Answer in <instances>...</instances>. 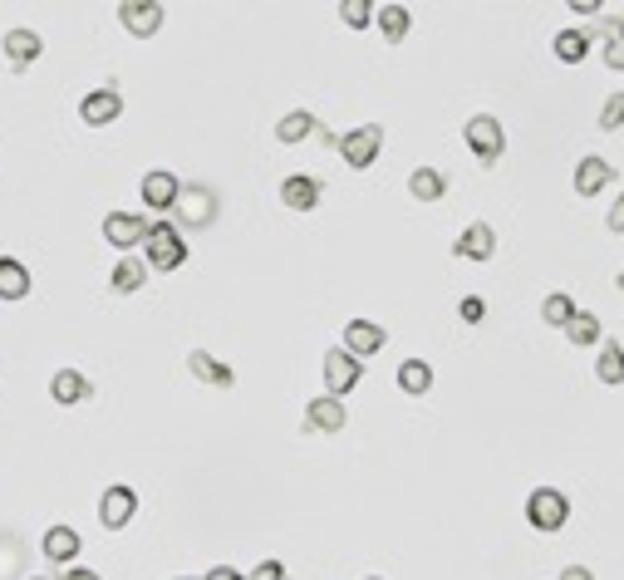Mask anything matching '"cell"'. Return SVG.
Segmentation results:
<instances>
[{"label": "cell", "mask_w": 624, "mask_h": 580, "mask_svg": "<svg viewBox=\"0 0 624 580\" xmlns=\"http://www.w3.org/2000/svg\"><path fill=\"white\" fill-rule=\"evenodd\" d=\"M202 580H246V576H236V566H212Z\"/></svg>", "instance_id": "74e56055"}, {"label": "cell", "mask_w": 624, "mask_h": 580, "mask_svg": "<svg viewBox=\"0 0 624 580\" xmlns=\"http://www.w3.org/2000/svg\"><path fill=\"white\" fill-rule=\"evenodd\" d=\"M143 266L148 271H177V266H187V241H182V232L172 227V222H148V236H143Z\"/></svg>", "instance_id": "6da1fadb"}, {"label": "cell", "mask_w": 624, "mask_h": 580, "mask_svg": "<svg viewBox=\"0 0 624 580\" xmlns=\"http://www.w3.org/2000/svg\"><path fill=\"white\" fill-rule=\"evenodd\" d=\"M315 128H320V118L310 114V109H295V114H285L276 123V143H305Z\"/></svg>", "instance_id": "484cf974"}, {"label": "cell", "mask_w": 624, "mask_h": 580, "mask_svg": "<svg viewBox=\"0 0 624 580\" xmlns=\"http://www.w3.org/2000/svg\"><path fill=\"white\" fill-rule=\"evenodd\" d=\"M359 379H364V364H359L349 349H330V354H325V389H330V399L354 394Z\"/></svg>", "instance_id": "8992f818"}, {"label": "cell", "mask_w": 624, "mask_h": 580, "mask_svg": "<svg viewBox=\"0 0 624 580\" xmlns=\"http://www.w3.org/2000/svg\"><path fill=\"white\" fill-rule=\"evenodd\" d=\"M143 281H148V266H143L138 256H118L109 286H114L118 295H133V290H143Z\"/></svg>", "instance_id": "cb8c5ba5"}, {"label": "cell", "mask_w": 624, "mask_h": 580, "mask_svg": "<svg viewBox=\"0 0 624 580\" xmlns=\"http://www.w3.org/2000/svg\"><path fill=\"white\" fill-rule=\"evenodd\" d=\"M551 55L561 59V64H580V59L590 55V35H585V30H561V35L551 40Z\"/></svg>", "instance_id": "f546056e"}, {"label": "cell", "mask_w": 624, "mask_h": 580, "mask_svg": "<svg viewBox=\"0 0 624 580\" xmlns=\"http://www.w3.org/2000/svg\"><path fill=\"white\" fill-rule=\"evenodd\" d=\"M398 389L413 394V399H423V394L433 389V364H428V359H403V364H398Z\"/></svg>", "instance_id": "7402d4cb"}, {"label": "cell", "mask_w": 624, "mask_h": 580, "mask_svg": "<svg viewBox=\"0 0 624 580\" xmlns=\"http://www.w3.org/2000/svg\"><path fill=\"white\" fill-rule=\"evenodd\" d=\"M453 256H462V261H492V256H497V232H492L487 222L462 227L453 241Z\"/></svg>", "instance_id": "2e32d148"}, {"label": "cell", "mask_w": 624, "mask_h": 580, "mask_svg": "<svg viewBox=\"0 0 624 580\" xmlns=\"http://www.w3.org/2000/svg\"><path fill=\"white\" fill-rule=\"evenodd\" d=\"M187 369H192V379H202V384H212V389H231V384H236V369L222 364L217 354H207V349H192V354H187Z\"/></svg>", "instance_id": "ffe728a7"}, {"label": "cell", "mask_w": 624, "mask_h": 580, "mask_svg": "<svg viewBox=\"0 0 624 580\" xmlns=\"http://www.w3.org/2000/svg\"><path fill=\"white\" fill-rule=\"evenodd\" d=\"M118 25H123L128 35L148 40V35L163 30V5H158V0H123V5H118Z\"/></svg>", "instance_id": "52a82bcc"}, {"label": "cell", "mask_w": 624, "mask_h": 580, "mask_svg": "<svg viewBox=\"0 0 624 580\" xmlns=\"http://www.w3.org/2000/svg\"><path fill=\"white\" fill-rule=\"evenodd\" d=\"M40 551H45V561L74 566V561H79V551H84V541H79V531H74L69 522H55L45 536H40Z\"/></svg>", "instance_id": "5bb4252c"}, {"label": "cell", "mask_w": 624, "mask_h": 580, "mask_svg": "<svg viewBox=\"0 0 624 580\" xmlns=\"http://www.w3.org/2000/svg\"><path fill=\"white\" fill-rule=\"evenodd\" d=\"M605 227H610V232H624V192L615 197V207L605 212Z\"/></svg>", "instance_id": "d590c367"}, {"label": "cell", "mask_w": 624, "mask_h": 580, "mask_svg": "<svg viewBox=\"0 0 624 580\" xmlns=\"http://www.w3.org/2000/svg\"><path fill=\"white\" fill-rule=\"evenodd\" d=\"M369 580H379V576H369Z\"/></svg>", "instance_id": "7bdbcfd3"}, {"label": "cell", "mask_w": 624, "mask_h": 580, "mask_svg": "<svg viewBox=\"0 0 624 580\" xmlns=\"http://www.w3.org/2000/svg\"><path fill=\"white\" fill-rule=\"evenodd\" d=\"M374 25L384 30V40H389V45H398V40L413 30V15H408L403 5H379V10H374Z\"/></svg>", "instance_id": "83f0119b"}, {"label": "cell", "mask_w": 624, "mask_h": 580, "mask_svg": "<svg viewBox=\"0 0 624 580\" xmlns=\"http://www.w3.org/2000/svg\"><path fill=\"white\" fill-rule=\"evenodd\" d=\"M320 197H325V187H320V177H310V173H290L281 182V202L290 212H315Z\"/></svg>", "instance_id": "e0dca14e"}, {"label": "cell", "mask_w": 624, "mask_h": 580, "mask_svg": "<svg viewBox=\"0 0 624 580\" xmlns=\"http://www.w3.org/2000/svg\"><path fill=\"white\" fill-rule=\"evenodd\" d=\"M526 522L536 526V531H561V526L570 522L566 492H556V487H536V492L526 497Z\"/></svg>", "instance_id": "277c9868"}, {"label": "cell", "mask_w": 624, "mask_h": 580, "mask_svg": "<svg viewBox=\"0 0 624 580\" xmlns=\"http://www.w3.org/2000/svg\"><path fill=\"white\" fill-rule=\"evenodd\" d=\"M50 399H55L59 408L89 404V399H94V384H89L79 369H55V379H50Z\"/></svg>", "instance_id": "d6986e66"}, {"label": "cell", "mask_w": 624, "mask_h": 580, "mask_svg": "<svg viewBox=\"0 0 624 580\" xmlns=\"http://www.w3.org/2000/svg\"><path fill=\"white\" fill-rule=\"evenodd\" d=\"M566 340L575 349H590V345H605V325L590 315V310H575L570 315V325H566Z\"/></svg>", "instance_id": "603a6c76"}, {"label": "cell", "mask_w": 624, "mask_h": 580, "mask_svg": "<svg viewBox=\"0 0 624 580\" xmlns=\"http://www.w3.org/2000/svg\"><path fill=\"white\" fill-rule=\"evenodd\" d=\"M177 192H182V182H177L168 168H153V173H143V182H138V197H143V207H153V212H172V207H177Z\"/></svg>", "instance_id": "7c38bea8"}, {"label": "cell", "mask_w": 624, "mask_h": 580, "mask_svg": "<svg viewBox=\"0 0 624 580\" xmlns=\"http://www.w3.org/2000/svg\"><path fill=\"white\" fill-rule=\"evenodd\" d=\"M600 128H605V133L624 128V94H610V99H605V109H600Z\"/></svg>", "instance_id": "d6a6232c"}, {"label": "cell", "mask_w": 624, "mask_h": 580, "mask_svg": "<svg viewBox=\"0 0 624 580\" xmlns=\"http://www.w3.org/2000/svg\"><path fill=\"white\" fill-rule=\"evenodd\" d=\"M585 35H590V40L600 35V40H605V69L624 74V15H600V20H590Z\"/></svg>", "instance_id": "9a60e30c"}, {"label": "cell", "mask_w": 624, "mask_h": 580, "mask_svg": "<svg viewBox=\"0 0 624 580\" xmlns=\"http://www.w3.org/2000/svg\"><path fill=\"white\" fill-rule=\"evenodd\" d=\"M570 10H575V15H595V10H600V0H570Z\"/></svg>", "instance_id": "f35d334b"}, {"label": "cell", "mask_w": 624, "mask_h": 580, "mask_svg": "<svg viewBox=\"0 0 624 580\" xmlns=\"http://www.w3.org/2000/svg\"><path fill=\"white\" fill-rule=\"evenodd\" d=\"M384 340H389V330L384 325H374V320H349L344 325V345L354 359H369V354H379L384 349Z\"/></svg>", "instance_id": "ac0fdd59"}, {"label": "cell", "mask_w": 624, "mask_h": 580, "mask_svg": "<svg viewBox=\"0 0 624 580\" xmlns=\"http://www.w3.org/2000/svg\"><path fill=\"white\" fill-rule=\"evenodd\" d=\"M335 148H340V158L354 173H364V168H374V158H379V148H384V128H379V123L349 128V133L335 138Z\"/></svg>", "instance_id": "3957f363"}, {"label": "cell", "mask_w": 624, "mask_h": 580, "mask_svg": "<svg viewBox=\"0 0 624 580\" xmlns=\"http://www.w3.org/2000/svg\"><path fill=\"white\" fill-rule=\"evenodd\" d=\"M143 236H148V222L138 212H109L104 217V241L114 246L118 256H128L133 246H143Z\"/></svg>", "instance_id": "ba28073f"}, {"label": "cell", "mask_w": 624, "mask_h": 580, "mask_svg": "<svg viewBox=\"0 0 624 580\" xmlns=\"http://www.w3.org/2000/svg\"><path fill=\"white\" fill-rule=\"evenodd\" d=\"M133 512H138V492H133L128 482H114V487L99 497V522L109 526V531H123V526L133 522Z\"/></svg>", "instance_id": "8fae6325"}, {"label": "cell", "mask_w": 624, "mask_h": 580, "mask_svg": "<svg viewBox=\"0 0 624 580\" xmlns=\"http://www.w3.org/2000/svg\"><path fill=\"white\" fill-rule=\"evenodd\" d=\"M172 217H177L182 227H192V232L212 227V222H217V192H212V187H182Z\"/></svg>", "instance_id": "5b68a950"}, {"label": "cell", "mask_w": 624, "mask_h": 580, "mask_svg": "<svg viewBox=\"0 0 624 580\" xmlns=\"http://www.w3.org/2000/svg\"><path fill=\"white\" fill-rule=\"evenodd\" d=\"M305 433H344V423H349V408L340 399H330V394H320V399H310L305 404Z\"/></svg>", "instance_id": "4fadbf2b"}, {"label": "cell", "mask_w": 624, "mask_h": 580, "mask_svg": "<svg viewBox=\"0 0 624 580\" xmlns=\"http://www.w3.org/2000/svg\"><path fill=\"white\" fill-rule=\"evenodd\" d=\"M457 315H462L467 325H477V320L487 315V300H482V295H462V300H457Z\"/></svg>", "instance_id": "836d02e7"}, {"label": "cell", "mask_w": 624, "mask_h": 580, "mask_svg": "<svg viewBox=\"0 0 624 580\" xmlns=\"http://www.w3.org/2000/svg\"><path fill=\"white\" fill-rule=\"evenodd\" d=\"M374 10H379V5H369V0H340V20L349 30H369V25H374Z\"/></svg>", "instance_id": "1f68e13d"}, {"label": "cell", "mask_w": 624, "mask_h": 580, "mask_svg": "<svg viewBox=\"0 0 624 580\" xmlns=\"http://www.w3.org/2000/svg\"><path fill=\"white\" fill-rule=\"evenodd\" d=\"M595 379H600V384H610V389H615V384H624V345H620V340H605V345H600V359H595Z\"/></svg>", "instance_id": "d4e9b609"}, {"label": "cell", "mask_w": 624, "mask_h": 580, "mask_svg": "<svg viewBox=\"0 0 624 580\" xmlns=\"http://www.w3.org/2000/svg\"><path fill=\"white\" fill-rule=\"evenodd\" d=\"M610 182H615V168H610L605 158H595V153H590V158H580V163H575V192H580V197H600Z\"/></svg>", "instance_id": "44dd1931"}, {"label": "cell", "mask_w": 624, "mask_h": 580, "mask_svg": "<svg viewBox=\"0 0 624 580\" xmlns=\"http://www.w3.org/2000/svg\"><path fill=\"white\" fill-rule=\"evenodd\" d=\"M615 286H620V290H624V271H620V276H615Z\"/></svg>", "instance_id": "60d3db41"}, {"label": "cell", "mask_w": 624, "mask_h": 580, "mask_svg": "<svg viewBox=\"0 0 624 580\" xmlns=\"http://www.w3.org/2000/svg\"><path fill=\"white\" fill-rule=\"evenodd\" d=\"M118 114H123V94H118V89H89V94L79 99L84 128H109V123H118Z\"/></svg>", "instance_id": "30bf717a"}, {"label": "cell", "mask_w": 624, "mask_h": 580, "mask_svg": "<svg viewBox=\"0 0 624 580\" xmlns=\"http://www.w3.org/2000/svg\"><path fill=\"white\" fill-rule=\"evenodd\" d=\"M246 580H290V576H285L281 561H256V571H251Z\"/></svg>", "instance_id": "e575fe53"}, {"label": "cell", "mask_w": 624, "mask_h": 580, "mask_svg": "<svg viewBox=\"0 0 624 580\" xmlns=\"http://www.w3.org/2000/svg\"><path fill=\"white\" fill-rule=\"evenodd\" d=\"M570 315H575V300H570L566 290H551V295L541 300V320H546L551 330H566Z\"/></svg>", "instance_id": "4dcf8cb0"}, {"label": "cell", "mask_w": 624, "mask_h": 580, "mask_svg": "<svg viewBox=\"0 0 624 580\" xmlns=\"http://www.w3.org/2000/svg\"><path fill=\"white\" fill-rule=\"evenodd\" d=\"M59 580H99V576H94L89 566H79V561H74V566H59Z\"/></svg>", "instance_id": "8d00e7d4"}, {"label": "cell", "mask_w": 624, "mask_h": 580, "mask_svg": "<svg viewBox=\"0 0 624 580\" xmlns=\"http://www.w3.org/2000/svg\"><path fill=\"white\" fill-rule=\"evenodd\" d=\"M0 55L10 69H30L35 59L45 55V40H40V30H25V25H15V30H5V40H0Z\"/></svg>", "instance_id": "9c48e42d"}, {"label": "cell", "mask_w": 624, "mask_h": 580, "mask_svg": "<svg viewBox=\"0 0 624 580\" xmlns=\"http://www.w3.org/2000/svg\"><path fill=\"white\" fill-rule=\"evenodd\" d=\"M30 295V271L10 256H0V300H25Z\"/></svg>", "instance_id": "4316f807"}, {"label": "cell", "mask_w": 624, "mask_h": 580, "mask_svg": "<svg viewBox=\"0 0 624 580\" xmlns=\"http://www.w3.org/2000/svg\"><path fill=\"white\" fill-rule=\"evenodd\" d=\"M462 143L472 148V158H477L482 168H497L502 153H507V128H502L492 114H472L467 118V128H462Z\"/></svg>", "instance_id": "7a4b0ae2"}, {"label": "cell", "mask_w": 624, "mask_h": 580, "mask_svg": "<svg viewBox=\"0 0 624 580\" xmlns=\"http://www.w3.org/2000/svg\"><path fill=\"white\" fill-rule=\"evenodd\" d=\"M408 192H413L418 202H438V197L448 192V177L438 173V168H413V177H408Z\"/></svg>", "instance_id": "f1b7e54d"}, {"label": "cell", "mask_w": 624, "mask_h": 580, "mask_svg": "<svg viewBox=\"0 0 624 580\" xmlns=\"http://www.w3.org/2000/svg\"><path fill=\"white\" fill-rule=\"evenodd\" d=\"M35 580H45V576H35Z\"/></svg>", "instance_id": "b9f144b4"}, {"label": "cell", "mask_w": 624, "mask_h": 580, "mask_svg": "<svg viewBox=\"0 0 624 580\" xmlns=\"http://www.w3.org/2000/svg\"><path fill=\"white\" fill-rule=\"evenodd\" d=\"M561 580H595V576H590L585 566H566V571H561Z\"/></svg>", "instance_id": "ab89813d"}]
</instances>
